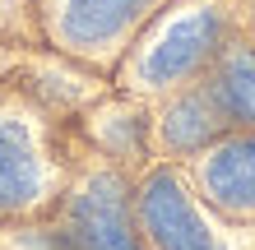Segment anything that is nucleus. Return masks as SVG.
Listing matches in <instances>:
<instances>
[{
	"label": "nucleus",
	"instance_id": "f257e3e1",
	"mask_svg": "<svg viewBox=\"0 0 255 250\" xmlns=\"http://www.w3.org/2000/svg\"><path fill=\"white\" fill-rule=\"evenodd\" d=\"M139 218H144V232L153 237L158 250H223L214 241V232L200 223L190 195L181 190V181L172 171L148 176V185L139 195Z\"/></svg>",
	"mask_w": 255,
	"mask_h": 250
},
{
	"label": "nucleus",
	"instance_id": "f03ea898",
	"mask_svg": "<svg viewBox=\"0 0 255 250\" xmlns=\"http://www.w3.org/2000/svg\"><path fill=\"white\" fill-rule=\"evenodd\" d=\"M61 241L65 250H139L116 176H93L84 185V195L74 199L70 232H61Z\"/></svg>",
	"mask_w": 255,
	"mask_h": 250
},
{
	"label": "nucleus",
	"instance_id": "7ed1b4c3",
	"mask_svg": "<svg viewBox=\"0 0 255 250\" xmlns=\"http://www.w3.org/2000/svg\"><path fill=\"white\" fill-rule=\"evenodd\" d=\"M218 42H223V19H218V14H214V9L190 14V19L172 23L167 37H162L158 47L148 51L144 79H148V83H176L181 75L200 70L209 56L218 51Z\"/></svg>",
	"mask_w": 255,
	"mask_h": 250
},
{
	"label": "nucleus",
	"instance_id": "20e7f679",
	"mask_svg": "<svg viewBox=\"0 0 255 250\" xmlns=\"http://www.w3.org/2000/svg\"><path fill=\"white\" fill-rule=\"evenodd\" d=\"M204 185L223 209L255 213V139H232L204 163Z\"/></svg>",
	"mask_w": 255,
	"mask_h": 250
},
{
	"label": "nucleus",
	"instance_id": "39448f33",
	"mask_svg": "<svg viewBox=\"0 0 255 250\" xmlns=\"http://www.w3.org/2000/svg\"><path fill=\"white\" fill-rule=\"evenodd\" d=\"M37 185H42V167H37V153L28 144L23 125L0 121V213L33 204Z\"/></svg>",
	"mask_w": 255,
	"mask_h": 250
},
{
	"label": "nucleus",
	"instance_id": "423d86ee",
	"mask_svg": "<svg viewBox=\"0 0 255 250\" xmlns=\"http://www.w3.org/2000/svg\"><path fill=\"white\" fill-rule=\"evenodd\" d=\"M144 5L148 0H65L61 28L74 47H102L121 28H130V19H139Z\"/></svg>",
	"mask_w": 255,
	"mask_h": 250
},
{
	"label": "nucleus",
	"instance_id": "0eeeda50",
	"mask_svg": "<svg viewBox=\"0 0 255 250\" xmlns=\"http://www.w3.org/2000/svg\"><path fill=\"white\" fill-rule=\"evenodd\" d=\"M214 102L228 121H251L255 125V51L251 47H232L218 65L214 79Z\"/></svg>",
	"mask_w": 255,
	"mask_h": 250
},
{
	"label": "nucleus",
	"instance_id": "6e6552de",
	"mask_svg": "<svg viewBox=\"0 0 255 250\" xmlns=\"http://www.w3.org/2000/svg\"><path fill=\"white\" fill-rule=\"evenodd\" d=\"M223 121H228V116L218 111L214 93H190V97H181V102L167 111L162 135H167L172 149H204V144L223 130Z\"/></svg>",
	"mask_w": 255,
	"mask_h": 250
},
{
	"label": "nucleus",
	"instance_id": "1a4fd4ad",
	"mask_svg": "<svg viewBox=\"0 0 255 250\" xmlns=\"http://www.w3.org/2000/svg\"><path fill=\"white\" fill-rule=\"evenodd\" d=\"M251 5H255V0H251Z\"/></svg>",
	"mask_w": 255,
	"mask_h": 250
}]
</instances>
